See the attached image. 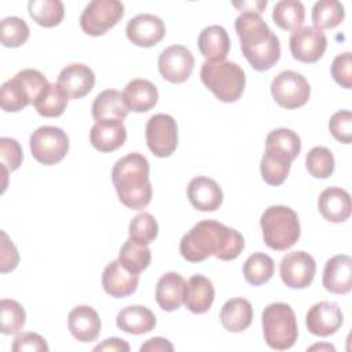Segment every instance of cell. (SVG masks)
Masks as SVG:
<instances>
[{
	"label": "cell",
	"instance_id": "6da1fadb",
	"mask_svg": "<svg viewBox=\"0 0 352 352\" xmlns=\"http://www.w3.org/2000/svg\"><path fill=\"white\" fill-rule=\"evenodd\" d=\"M243 248L245 239L236 230L209 219L197 223L180 241V254L190 263H199L210 256L230 261Z\"/></svg>",
	"mask_w": 352,
	"mask_h": 352
},
{
	"label": "cell",
	"instance_id": "7a4b0ae2",
	"mask_svg": "<svg viewBox=\"0 0 352 352\" xmlns=\"http://www.w3.org/2000/svg\"><path fill=\"white\" fill-rule=\"evenodd\" d=\"M235 32L241 41L242 54L254 70H270L279 60V38L260 15L242 12L235 19Z\"/></svg>",
	"mask_w": 352,
	"mask_h": 352
},
{
	"label": "cell",
	"instance_id": "3957f363",
	"mask_svg": "<svg viewBox=\"0 0 352 352\" xmlns=\"http://www.w3.org/2000/svg\"><path fill=\"white\" fill-rule=\"evenodd\" d=\"M148 172V161L140 153H129L114 164L111 180L118 199L126 208L142 210L150 204L153 187Z\"/></svg>",
	"mask_w": 352,
	"mask_h": 352
},
{
	"label": "cell",
	"instance_id": "277c9868",
	"mask_svg": "<svg viewBox=\"0 0 352 352\" xmlns=\"http://www.w3.org/2000/svg\"><path fill=\"white\" fill-rule=\"evenodd\" d=\"M260 227L265 245L278 252L290 249L301 234L297 213L285 205L267 208L260 217Z\"/></svg>",
	"mask_w": 352,
	"mask_h": 352
},
{
	"label": "cell",
	"instance_id": "5b68a950",
	"mask_svg": "<svg viewBox=\"0 0 352 352\" xmlns=\"http://www.w3.org/2000/svg\"><path fill=\"white\" fill-rule=\"evenodd\" d=\"M199 77L204 85L226 103L236 102L242 96L246 84L243 69L231 60L204 62Z\"/></svg>",
	"mask_w": 352,
	"mask_h": 352
},
{
	"label": "cell",
	"instance_id": "8992f818",
	"mask_svg": "<svg viewBox=\"0 0 352 352\" xmlns=\"http://www.w3.org/2000/svg\"><path fill=\"white\" fill-rule=\"evenodd\" d=\"M47 77L36 69H23L0 88V106L4 111H19L44 92L48 87Z\"/></svg>",
	"mask_w": 352,
	"mask_h": 352
},
{
	"label": "cell",
	"instance_id": "52a82bcc",
	"mask_svg": "<svg viewBox=\"0 0 352 352\" xmlns=\"http://www.w3.org/2000/svg\"><path fill=\"white\" fill-rule=\"evenodd\" d=\"M263 334L267 345L276 351L292 348L298 336L297 319L293 308L286 302H274L263 311Z\"/></svg>",
	"mask_w": 352,
	"mask_h": 352
},
{
	"label": "cell",
	"instance_id": "ba28073f",
	"mask_svg": "<svg viewBox=\"0 0 352 352\" xmlns=\"http://www.w3.org/2000/svg\"><path fill=\"white\" fill-rule=\"evenodd\" d=\"M32 155L43 165L60 162L69 151V138L58 126L44 125L37 128L29 140Z\"/></svg>",
	"mask_w": 352,
	"mask_h": 352
},
{
	"label": "cell",
	"instance_id": "9c48e42d",
	"mask_svg": "<svg viewBox=\"0 0 352 352\" xmlns=\"http://www.w3.org/2000/svg\"><path fill=\"white\" fill-rule=\"evenodd\" d=\"M124 16V4L118 0H92L80 16V26L88 36H102Z\"/></svg>",
	"mask_w": 352,
	"mask_h": 352
},
{
	"label": "cell",
	"instance_id": "30bf717a",
	"mask_svg": "<svg viewBox=\"0 0 352 352\" xmlns=\"http://www.w3.org/2000/svg\"><path fill=\"white\" fill-rule=\"evenodd\" d=\"M271 95L280 107L298 109L308 102L311 87L302 74L285 70L272 80Z\"/></svg>",
	"mask_w": 352,
	"mask_h": 352
},
{
	"label": "cell",
	"instance_id": "8fae6325",
	"mask_svg": "<svg viewBox=\"0 0 352 352\" xmlns=\"http://www.w3.org/2000/svg\"><path fill=\"white\" fill-rule=\"evenodd\" d=\"M177 124L169 114L158 113L146 124V142L148 150L157 157H169L177 147Z\"/></svg>",
	"mask_w": 352,
	"mask_h": 352
},
{
	"label": "cell",
	"instance_id": "7c38bea8",
	"mask_svg": "<svg viewBox=\"0 0 352 352\" xmlns=\"http://www.w3.org/2000/svg\"><path fill=\"white\" fill-rule=\"evenodd\" d=\"M289 47L294 59L302 63H315L327 48V37L314 26H301L290 34Z\"/></svg>",
	"mask_w": 352,
	"mask_h": 352
},
{
	"label": "cell",
	"instance_id": "4fadbf2b",
	"mask_svg": "<svg viewBox=\"0 0 352 352\" xmlns=\"http://www.w3.org/2000/svg\"><path fill=\"white\" fill-rule=\"evenodd\" d=\"M316 263L314 257L302 250L283 256L279 264V274L283 283L290 289L308 287L315 276Z\"/></svg>",
	"mask_w": 352,
	"mask_h": 352
},
{
	"label": "cell",
	"instance_id": "5bb4252c",
	"mask_svg": "<svg viewBox=\"0 0 352 352\" xmlns=\"http://www.w3.org/2000/svg\"><path fill=\"white\" fill-rule=\"evenodd\" d=\"M194 69V56L184 45H170L158 56V70L161 76L173 84H182L188 80Z\"/></svg>",
	"mask_w": 352,
	"mask_h": 352
},
{
	"label": "cell",
	"instance_id": "9a60e30c",
	"mask_svg": "<svg viewBox=\"0 0 352 352\" xmlns=\"http://www.w3.org/2000/svg\"><path fill=\"white\" fill-rule=\"evenodd\" d=\"M344 315L341 308L333 301H319L314 304L305 316V324L309 333L318 337L334 334L342 324Z\"/></svg>",
	"mask_w": 352,
	"mask_h": 352
},
{
	"label": "cell",
	"instance_id": "2e32d148",
	"mask_svg": "<svg viewBox=\"0 0 352 352\" xmlns=\"http://www.w3.org/2000/svg\"><path fill=\"white\" fill-rule=\"evenodd\" d=\"M128 40L138 47H153L165 37V25L151 14H139L128 21L125 29Z\"/></svg>",
	"mask_w": 352,
	"mask_h": 352
},
{
	"label": "cell",
	"instance_id": "e0dca14e",
	"mask_svg": "<svg viewBox=\"0 0 352 352\" xmlns=\"http://www.w3.org/2000/svg\"><path fill=\"white\" fill-rule=\"evenodd\" d=\"M56 84L70 99H81L88 95L95 85L94 72L82 63H72L63 67Z\"/></svg>",
	"mask_w": 352,
	"mask_h": 352
},
{
	"label": "cell",
	"instance_id": "ac0fdd59",
	"mask_svg": "<svg viewBox=\"0 0 352 352\" xmlns=\"http://www.w3.org/2000/svg\"><path fill=\"white\" fill-rule=\"evenodd\" d=\"M190 204L201 212H213L223 202V191L216 180L208 176H197L187 186Z\"/></svg>",
	"mask_w": 352,
	"mask_h": 352
},
{
	"label": "cell",
	"instance_id": "d6986e66",
	"mask_svg": "<svg viewBox=\"0 0 352 352\" xmlns=\"http://www.w3.org/2000/svg\"><path fill=\"white\" fill-rule=\"evenodd\" d=\"M322 283L334 294H346L352 287V258L346 254L333 256L326 261Z\"/></svg>",
	"mask_w": 352,
	"mask_h": 352
},
{
	"label": "cell",
	"instance_id": "ffe728a7",
	"mask_svg": "<svg viewBox=\"0 0 352 352\" xmlns=\"http://www.w3.org/2000/svg\"><path fill=\"white\" fill-rule=\"evenodd\" d=\"M126 140V128L122 120L95 121L89 132L91 144L100 153H110L120 148Z\"/></svg>",
	"mask_w": 352,
	"mask_h": 352
},
{
	"label": "cell",
	"instance_id": "44dd1931",
	"mask_svg": "<svg viewBox=\"0 0 352 352\" xmlns=\"http://www.w3.org/2000/svg\"><path fill=\"white\" fill-rule=\"evenodd\" d=\"M139 285V275L125 270L118 260L106 265L102 274V286L104 292L116 298H124L135 293Z\"/></svg>",
	"mask_w": 352,
	"mask_h": 352
},
{
	"label": "cell",
	"instance_id": "7402d4cb",
	"mask_svg": "<svg viewBox=\"0 0 352 352\" xmlns=\"http://www.w3.org/2000/svg\"><path fill=\"white\" fill-rule=\"evenodd\" d=\"M67 327L77 341L92 342L100 334V319L92 307L77 305L69 312Z\"/></svg>",
	"mask_w": 352,
	"mask_h": 352
},
{
	"label": "cell",
	"instance_id": "603a6c76",
	"mask_svg": "<svg viewBox=\"0 0 352 352\" xmlns=\"http://www.w3.org/2000/svg\"><path fill=\"white\" fill-rule=\"evenodd\" d=\"M320 214L331 223H342L351 216V195L341 187H327L318 199Z\"/></svg>",
	"mask_w": 352,
	"mask_h": 352
},
{
	"label": "cell",
	"instance_id": "cb8c5ba5",
	"mask_svg": "<svg viewBox=\"0 0 352 352\" xmlns=\"http://www.w3.org/2000/svg\"><path fill=\"white\" fill-rule=\"evenodd\" d=\"M122 100L128 111L144 113L151 110L158 102L157 87L144 78H135L122 91Z\"/></svg>",
	"mask_w": 352,
	"mask_h": 352
},
{
	"label": "cell",
	"instance_id": "d4e9b609",
	"mask_svg": "<svg viewBox=\"0 0 352 352\" xmlns=\"http://www.w3.org/2000/svg\"><path fill=\"white\" fill-rule=\"evenodd\" d=\"M214 301V287L204 275H192L184 286V305L192 314H205Z\"/></svg>",
	"mask_w": 352,
	"mask_h": 352
},
{
	"label": "cell",
	"instance_id": "484cf974",
	"mask_svg": "<svg viewBox=\"0 0 352 352\" xmlns=\"http://www.w3.org/2000/svg\"><path fill=\"white\" fill-rule=\"evenodd\" d=\"M116 323L120 330L139 336L154 330L157 320L150 308L144 305H129L117 314Z\"/></svg>",
	"mask_w": 352,
	"mask_h": 352
},
{
	"label": "cell",
	"instance_id": "4316f807",
	"mask_svg": "<svg viewBox=\"0 0 352 352\" xmlns=\"http://www.w3.org/2000/svg\"><path fill=\"white\" fill-rule=\"evenodd\" d=\"M230 37L227 30L219 25L205 28L198 36V48L209 62L226 60L230 51Z\"/></svg>",
	"mask_w": 352,
	"mask_h": 352
},
{
	"label": "cell",
	"instance_id": "83f0119b",
	"mask_svg": "<svg viewBox=\"0 0 352 352\" xmlns=\"http://www.w3.org/2000/svg\"><path fill=\"white\" fill-rule=\"evenodd\" d=\"M184 286L186 280L177 272L164 274L155 286V301L157 304L168 312L180 308L184 300Z\"/></svg>",
	"mask_w": 352,
	"mask_h": 352
},
{
	"label": "cell",
	"instance_id": "f1b7e54d",
	"mask_svg": "<svg viewBox=\"0 0 352 352\" xmlns=\"http://www.w3.org/2000/svg\"><path fill=\"white\" fill-rule=\"evenodd\" d=\"M253 320L252 304L242 297L231 298L224 302L220 311V322L226 330L239 333L246 330Z\"/></svg>",
	"mask_w": 352,
	"mask_h": 352
},
{
	"label": "cell",
	"instance_id": "f546056e",
	"mask_svg": "<svg viewBox=\"0 0 352 352\" xmlns=\"http://www.w3.org/2000/svg\"><path fill=\"white\" fill-rule=\"evenodd\" d=\"M265 151L293 162L301 151L300 136L289 128H276L267 135Z\"/></svg>",
	"mask_w": 352,
	"mask_h": 352
},
{
	"label": "cell",
	"instance_id": "4dcf8cb0",
	"mask_svg": "<svg viewBox=\"0 0 352 352\" xmlns=\"http://www.w3.org/2000/svg\"><path fill=\"white\" fill-rule=\"evenodd\" d=\"M128 116V109L124 104L122 94L117 89L102 91L92 103V117L100 120H124Z\"/></svg>",
	"mask_w": 352,
	"mask_h": 352
},
{
	"label": "cell",
	"instance_id": "1f68e13d",
	"mask_svg": "<svg viewBox=\"0 0 352 352\" xmlns=\"http://www.w3.org/2000/svg\"><path fill=\"white\" fill-rule=\"evenodd\" d=\"M118 261L125 270L139 275L150 265L151 250L146 243L129 238L121 246Z\"/></svg>",
	"mask_w": 352,
	"mask_h": 352
},
{
	"label": "cell",
	"instance_id": "d6a6232c",
	"mask_svg": "<svg viewBox=\"0 0 352 352\" xmlns=\"http://www.w3.org/2000/svg\"><path fill=\"white\" fill-rule=\"evenodd\" d=\"M28 11L30 18L44 28L58 26L65 16V7L60 0H30Z\"/></svg>",
	"mask_w": 352,
	"mask_h": 352
},
{
	"label": "cell",
	"instance_id": "836d02e7",
	"mask_svg": "<svg viewBox=\"0 0 352 352\" xmlns=\"http://www.w3.org/2000/svg\"><path fill=\"white\" fill-rule=\"evenodd\" d=\"M305 18L304 4L298 0H280L272 10L275 25L283 30H296L301 28Z\"/></svg>",
	"mask_w": 352,
	"mask_h": 352
},
{
	"label": "cell",
	"instance_id": "e575fe53",
	"mask_svg": "<svg viewBox=\"0 0 352 352\" xmlns=\"http://www.w3.org/2000/svg\"><path fill=\"white\" fill-rule=\"evenodd\" d=\"M274 271H275L274 260L268 254L261 252H257L249 256L243 263V268H242L246 282L253 286H260L267 283L272 278Z\"/></svg>",
	"mask_w": 352,
	"mask_h": 352
},
{
	"label": "cell",
	"instance_id": "d590c367",
	"mask_svg": "<svg viewBox=\"0 0 352 352\" xmlns=\"http://www.w3.org/2000/svg\"><path fill=\"white\" fill-rule=\"evenodd\" d=\"M67 100L69 98L63 89L56 82H50L33 104L43 117H59L66 110Z\"/></svg>",
	"mask_w": 352,
	"mask_h": 352
},
{
	"label": "cell",
	"instance_id": "8d00e7d4",
	"mask_svg": "<svg viewBox=\"0 0 352 352\" xmlns=\"http://www.w3.org/2000/svg\"><path fill=\"white\" fill-rule=\"evenodd\" d=\"M311 18L314 28L319 30L333 29L344 21L345 10L337 0H320L314 4Z\"/></svg>",
	"mask_w": 352,
	"mask_h": 352
},
{
	"label": "cell",
	"instance_id": "74e56055",
	"mask_svg": "<svg viewBox=\"0 0 352 352\" xmlns=\"http://www.w3.org/2000/svg\"><path fill=\"white\" fill-rule=\"evenodd\" d=\"M26 322V314L23 307L10 298L0 301V331L6 336L18 334Z\"/></svg>",
	"mask_w": 352,
	"mask_h": 352
},
{
	"label": "cell",
	"instance_id": "f35d334b",
	"mask_svg": "<svg viewBox=\"0 0 352 352\" xmlns=\"http://www.w3.org/2000/svg\"><path fill=\"white\" fill-rule=\"evenodd\" d=\"M290 165L292 161L265 151L260 162L261 177L270 186H280L290 172Z\"/></svg>",
	"mask_w": 352,
	"mask_h": 352
},
{
	"label": "cell",
	"instance_id": "ab89813d",
	"mask_svg": "<svg viewBox=\"0 0 352 352\" xmlns=\"http://www.w3.org/2000/svg\"><path fill=\"white\" fill-rule=\"evenodd\" d=\"M305 166L311 176L316 179H327L333 175L336 161L333 153L323 146L314 147L305 157Z\"/></svg>",
	"mask_w": 352,
	"mask_h": 352
},
{
	"label": "cell",
	"instance_id": "60d3db41",
	"mask_svg": "<svg viewBox=\"0 0 352 352\" xmlns=\"http://www.w3.org/2000/svg\"><path fill=\"white\" fill-rule=\"evenodd\" d=\"M28 23L18 16H7L0 22V38L1 44L7 48H16L25 44L29 38Z\"/></svg>",
	"mask_w": 352,
	"mask_h": 352
},
{
	"label": "cell",
	"instance_id": "b9f144b4",
	"mask_svg": "<svg viewBox=\"0 0 352 352\" xmlns=\"http://www.w3.org/2000/svg\"><path fill=\"white\" fill-rule=\"evenodd\" d=\"M157 235L158 224L151 213L143 212L132 219L129 224V238L148 245L157 238Z\"/></svg>",
	"mask_w": 352,
	"mask_h": 352
},
{
	"label": "cell",
	"instance_id": "7bdbcfd3",
	"mask_svg": "<svg viewBox=\"0 0 352 352\" xmlns=\"http://www.w3.org/2000/svg\"><path fill=\"white\" fill-rule=\"evenodd\" d=\"M23 153L21 144L12 138H1L0 139V162H1V173L7 177L8 172L18 169L22 164Z\"/></svg>",
	"mask_w": 352,
	"mask_h": 352
},
{
	"label": "cell",
	"instance_id": "ee69618b",
	"mask_svg": "<svg viewBox=\"0 0 352 352\" xmlns=\"http://www.w3.org/2000/svg\"><path fill=\"white\" fill-rule=\"evenodd\" d=\"M330 133L341 143L352 142V114L349 110H340L330 117Z\"/></svg>",
	"mask_w": 352,
	"mask_h": 352
},
{
	"label": "cell",
	"instance_id": "f6af8a7d",
	"mask_svg": "<svg viewBox=\"0 0 352 352\" xmlns=\"http://www.w3.org/2000/svg\"><path fill=\"white\" fill-rule=\"evenodd\" d=\"M331 76L334 81L345 89L352 87V54L344 52L337 55L331 63Z\"/></svg>",
	"mask_w": 352,
	"mask_h": 352
},
{
	"label": "cell",
	"instance_id": "bcb514c9",
	"mask_svg": "<svg viewBox=\"0 0 352 352\" xmlns=\"http://www.w3.org/2000/svg\"><path fill=\"white\" fill-rule=\"evenodd\" d=\"M11 349L14 352L21 351H44L48 352V344L47 341L37 333H22L18 334L11 345Z\"/></svg>",
	"mask_w": 352,
	"mask_h": 352
},
{
	"label": "cell",
	"instance_id": "7dc6e473",
	"mask_svg": "<svg viewBox=\"0 0 352 352\" xmlns=\"http://www.w3.org/2000/svg\"><path fill=\"white\" fill-rule=\"evenodd\" d=\"M19 261V254L12 241L1 231V272H8L16 268Z\"/></svg>",
	"mask_w": 352,
	"mask_h": 352
},
{
	"label": "cell",
	"instance_id": "c3c4849f",
	"mask_svg": "<svg viewBox=\"0 0 352 352\" xmlns=\"http://www.w3.org/2000/svg\"><path fill=\"white\" fill-rule=\"evenodd\" d=\"M172 352L173 351V345L162 337H154L147 340L142 346H140V352Z\"/></svg>",
	"mask_w": 352,
	"mask_h": 352
},
{
	"label": "cell",
	"instance_id": "681fc988",
	"mask_svg": "<svg viewBox=\"0 0 352 352\" xmlns=\"http://www.w3.org/2000/svg\"><path fill=\"white\" fill-rule=\"evenodd\" d=\"M94 351H110V352H128L129 345L125 340L118 337H111L104 340L102 344L96 345Z\"/></svg>",
	"mask_w": 352,
	"mask_h": 352
},
{
	"label": "cell",
	"instance_id": "f907efd6",
	"mask_svg": "<svg viewBox=\"0 0 352 352\" xmlns=\"http://www.w3.org/2000/svg\"><path fill=\"white\" fill-rule=\"evenodd\" d=\"M267 0H256V1H232V6L238 8L242 12H249V14H257L261 15L264 8L267 7Z\"/></svg>",
	"mask_w": 352,
	"mask_h": 352
},
{
	"label": "cell",
	"instance_id": "816d5d0a",
	"mask_svg": "<svg viewBox=\"0 0 352 352\" xmlns=\"http://www.w3.org/2000/svg\"><path fill=\"white\" fill-rule=\"evenodd\" d=\"M314 349H319V351H322V349H326V351H336V348L333 346V345H330V344H322V345H314V346H311L309 348V351H314Z\"/></svg>",
	"mask_w": 352,
	"mask_h": 352
}]
</instances>
